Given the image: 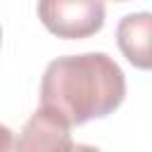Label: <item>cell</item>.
<instances>
[{
	"mask_svg": "<svg viewBox=\"0 0 152 152\" xmlns=\"http://www.w3.org/2000/svg\"><path fill=\"white\" fill-rule=\"evenodd\" d=\"M126 97V76L107 52L57 57L40 81V109L69 128L112 114Z\"/></svg>",
	"mask_w": 152,
	"mask_h": 152,
	"instance_id": "obj_1",
	"label": "cell"
},
{
	"mask_svg": "<svg viewBox=\"0 0 152 152\" xmlns=\"http://www.w3.org/2000/svg\"><path fill=\"white\" fill-rule=\"evenodd\" d=\"M38 17L59 38H88L104 24V5L97 0H43Z\"/></svg>",
	"mask_w": 152,
	"mask_h": 152,
	"instance_id": "obj_2",
	"label": "cell"
},
{
	"mask_svg": "<svg viewBox=\"0 0 152 152\" xmlns=\"http://www.w3.org/2000/svg\"><path fill=\"white\" fill-rule=\"evenodd\" d=\"M71 147L69 126L59 116L36 109L21 128L14 152H71Z\"/></svg>",
	"mask_w": 152,
	"mask_h": 152,
	"instance_id": "obj_3",
	"label": "cell"
},
{
	"mask_svg": "<svg viewBox=\"0 0 152 152\" xmlns=\"http://www.w3.org/2000/svg\"><path fill=\"white\" fill-rule=\"evenodd\" d=\"M150 33H152V17H150V12L126 14L119 21V26H116L119 50L138 69H150V64H152Z\"/></svg>",
	"mask_w": 152,
	"mask_h": 152,
	"instance_id": "obj_4",
	"label": "cell"
},
{
	"mask_svg": "<svg viewBox=\"0 0 152 152\" xmlns=\"http://www.w3.org/2000/svg\"><path fill=\"white\" fill-rule=\"evenodd\" d=\"M0 152H14V135L2 124H0Z\"/></svg>",
	"mask_w": 152,
	"mask_h": 152,
	"instance_id": "obj_5",
	"label": "cell"
},
{
	"mask_svg": "<svg viewBox=\"0 0 152 152\" xmlns=\"http://www.w3.org/2000/svg\"><path fill=\"white\" fill-rule=\"evenodd\" d=\"M71 152H102V150H97V147H93V145H74Z\"/></svg>",
	"mask_w": 152,
	"mask_h": 152,
	"instance_id": "obj_6",
	"label": "cell"
},
{
	"mask_svg": "<svg viewBox=\"0 0 152 152\" xmlns=\"http://www.w3.org/2000/svg\"><path fill=\"white\" fill-rule=\"evenodd\" d=\"M0 43H2V28H0Z\"/></svg>",
	"mask_w": 152,
	"mask_h": 152,
	"instance_id": "obj_7",
	"label": "cell"
}]
</instances>
